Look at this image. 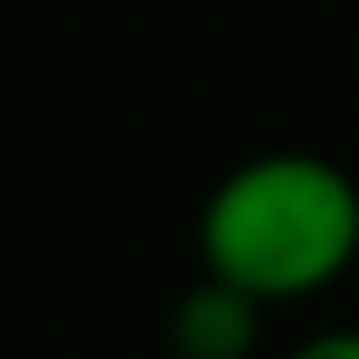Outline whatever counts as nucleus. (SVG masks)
Instances as JSON below:
<instances>
[{
  "mask_svg": "<svg viewBox=\"0 0 359 359\" xmlns=\"http://www.w3.org/2000/svg\"><path fill=\"white\" fill-rule=\"evenodd\" d=\"M206 273L253 299H306L359 259V187L320 154L240 160L200 206Z\"/></svg>",
  "mask_w": 359,
  "mask_h": 359,
  "instance_id": "obj_1",
  "label": "nucleus"
},
{
  "mask_svg": "<svg viewBox=\"0 0 359 359\" xmlns=\"http://www.w3.org/2000/svg\"><path fill=\"white\" fill-rule=\"evenodd\" d=\"M259 306L266 299H253L246 286L206 273L173 306V326H167L173 359H246L253 353V333H259Z\"/></svg>",
  "mask_w": 359,
  "mask_h": 359,
  "instance_id": "obj_2",
  "label": "nucleus"
},
{
  "mask_svg": "<svg viewBox=\"0 0 359 359\" xmlns=\"http://www.w3.org/2000/svg\"><path fill=\"white\" fill-rule=\"evenodd\" d=\"M286 359H359V333H353V326H339V333H313L306 346H293Z\"/></svg>",
  "mask_w": 359,
  "mask_h": 359,
  "instance_id": "obj_3",
  "label": "nucleus"
}]
</instances>
